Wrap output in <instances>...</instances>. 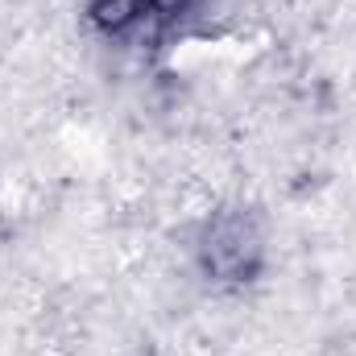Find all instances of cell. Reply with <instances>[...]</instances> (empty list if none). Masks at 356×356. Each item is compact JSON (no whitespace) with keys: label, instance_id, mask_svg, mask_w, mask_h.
<instances>
[{"label":"cell","instance_id":"cell-1","mask_svg":"<svg viewBox=\"0 0 356 356\" xmlns=\"http://www.w3.org/2000/svg\"><path fill=\"white\" fill-rule=\"evenodd\" d=\"M203 261L220 277H245L257 261V232L241 216H224L203 245Z\"/></svg>","mask_w":356,"mask_h":356},{"label":"cell","instance_id":"cell-2","mask_svg":"<svg viewBox=\"0 0 356 356\" xmlns=\"http://www.w3.org/2000/svg\"><path fill=\"white\" fill-rule=\"evenodd\" d=\"M141 17V0H91V21L99 29L120 33L124 25H133Z\"/></svg>","mask_w":356,"mask_h":356},{"label":"cell","instance_id":"cell-3","mask_svg":"<svg viewBox=\"0 0 356 356\" xmlns=\"http://www.w3.org/2000/svg\"><path fill=\"white\" fill-rule=\"evenodd\" d=\"M191 0H141V13H154V17H178Z\"/></svg>","mask_w":356,"mask_h":356}]
</instances>
